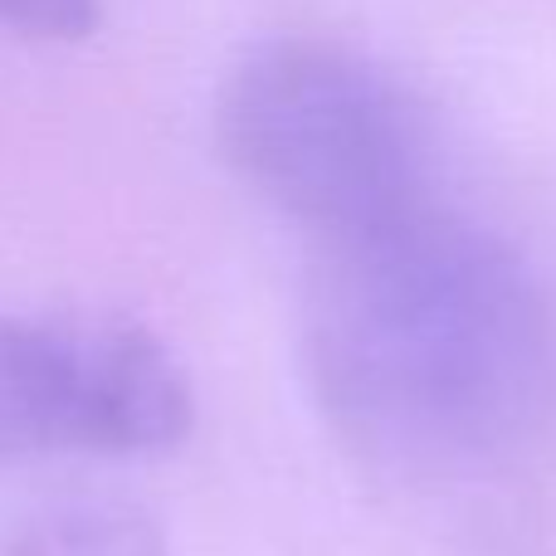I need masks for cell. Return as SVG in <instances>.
Returning a JSON list of instances; mask_svg holds the SVG:
<instances>
[{
	"instance_id": "cell-4",
	"label": "cell",
	"mask_w": 556,
	"mask_h": 556,
	"mask_svg": "<svg viewBox=\"0 0 556 556\" xmlns=\"http://www.w3.org/2000/svg\"><path fill=\"white\" fill-rule=\"evenodd\" d=\"M0 556H172V542L137 503L64 498L10 522Z\"/></svg>"
},
{
	"instance_id": "cell-2",
	"label": "cell",
	"mask_w": 556,
	"mask_h": 556,
	"mask_svg": "<svg viewBox=\"0 0 556 556\" xmlns=\"http://www.w3.org/2000/svg\"><path fill=\"white\" fill-rule=\"evenodd\" d=\"M225 166L317 244L434 201V127L371 54L283 35L235 59L215 93Z\"/></svg>"
},
{
	"instance_id": "cell-3",
	"label": "cell",
	"mask_w": 556,
	"mask_h": 556,
	"mask_svg": "<svg viewBox=\"0 0 556 556\" xmlns=\"http://www.w3.org/2000/svg\"><path fill=\"white\" fill-rule=\"evenodd\" d=\"M195 386L132 317L0 307V469L156 459L191 440Z\"/></svg>"
},
{
	"instance_id": "cell-5",
	"label": "cell",
	"mask_w": 556,
	"mask_h": 556,
	"mask_svg": "<svg viewBox=\"0 0 556 556\" xmlns=\"http://www.w3.org/2000/svg\"><path fill=\"white\" fill-rule=\"evenodd\" d=\"M103 25V0H0V29L35 45H78Z\"/></svg>"
},
{
	"instance_id": "cell-1",
	"label": "cell",
	"mask_w": 556,
	"mask_h": 556,
	"mask_svg": "<svg viewBox=\"0 0 556 556\" xmlns=\"http://www.w3.org/2000/svg\"><path fill=\"white\" fill-rule=\"evenodd\" d=\"M303 381L323 425L386 473H459L538 434L556 327L538 274L444 195L317 244Z\"/></svg>"
}]
</instances>
